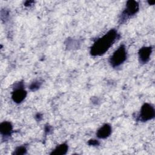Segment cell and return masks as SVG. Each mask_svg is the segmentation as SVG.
Masks as SVG:
<instances>
[{"instance_id": "6da1fadb", "label": "cell", "mask_w": 155, "mask_h": 155, "mask_svg": "<svg viewBox=\"0 0 155 155\" xmlns=\"http://www.w3.org/2000/svg\"><path fill=\"white\" fill-rule=\"evenodd\" d=\"M119 38L117 31L115 29H111L94 42L90 49L91 55L97 56L105 54Z\"/></svg>"}, {"instance_id": "7a4b0ae2", "label": "cell", "mask_w": 155, "mask_h": 155, "mask_svg": "<svg viewBox=\"0 0 155 155\" xmlns=\"http://www.w3.org/2000/svg\"><path fill=\"white\" fill-rule=\"evenodd\" d=\"M127 57L126 48L124 45H121L111 56L109 62L113 67H117L125 61Z\"/></svg>"}, {"instance_id": "3957f363", "label": "cell", "mask_w": 155, "mask_h": 155, "mask_svg": "<svg viewBox=\"0 0 155 155\" xmlns=\"http://www.w3.org/2000/svg\"><path fill=\"white\" fill-rule=\"evenodd\" d=\"M139 8V5L137 1H128L126 4V7L124 12L120 15L119 18V22L120 23L124 22L131 16L134 15Z\"/></svg>"}, {"instance_id": "277c9868", "label": "cell", "mask_w": 155, "mask_h": 155, "mask_svg": "<svg viewBox=\"0 0 155 155\" xmlns=\"http://www.w3.org/2000/svg\"><path fill=\"white\" fill-rule=\"evenodd\" d=\"M154 116L155 111L153 105L148 103H145L141 107L138 118L140 121L146 122L153 119Z\"/></svg>"}, {"instance_id": "5b68a950", "label": "cell", "mask_w": 155, "mask_h": 155, "mask_svg": "<svg viewBox=\"0 0 155 155\" xmlns=\"http://www.w3.org/2000/svg\"><path fill=\"white\" fill-rule=\"evenodd\" d=\"M27 96V91L24 89L23 82H18L13 88L12 94V100L16 104L22 102Z\"/></svg>"}, {"instance_id": "8992f818", "label": "cell", "mask_w": 155, "mask_h": 155, "mask_svg": "<svg viewBox=\"0 0 155 155\" xmlns=\"http://www.w3.org/2000/svg\"><path fill=\"white\" fill-rule=\"evenodd\" d=\"M152 47H143L139 51V62L142 64H146L148 62L150 58V56L152 53Z\"/></svg>"}, {"instance_id": "52a82bcc", "label": "cell", "mask_w": 155, "mask_h": 155, "mask_svg": "<svg viewBox=\"0 0 155 155\" xmlns=\"http://www.w3.org/2000/svg\"><path fill=\"white\" fill-rule=\"evenodd\" d=\"M111 127L108 124L102 125L96 132V136L99 139H106L111 133Z\"/></svg>"}, {"instance_id": "ba28073f", "label": "cell", "mask_w": 155, "mask_h": 155, "mask_svg": "<svg viewBox=\"0 0 155 155\" xmlns=\"http://www.w3.org/2000/svg\"><path fill=\"white\" fill-rule=\"evenodd\" d=\"M0 132L3 137H7L11 136L13 132L12 124L8 121H4L0 124Z\"/></svg>"}, {"instance_id": "9c48e42d", "label": "cell", "mask_w": 155, "mask_h": 155, "mask_svg": "<svg viewBox=\"0 0 155 155\" xmlns=\"http://www.w3.org/2000/svg\"><path fill=\"white\" fill-rule=\"evenodd\" d=\"M68 146L67 143H62L56 147L54 150L50 153V154H55V155H64L67 153L68 151Z\"/></svg>"}, {"instance_id": "30bf717a", "label": "cell", "mask_w": 155, "mask_h": 155, "mask_svg": "<svg viewBox=\"0 0 155 155\" xmlns=\"http://www.w3.org/2000/svg\"><path fill=\"white\" fill-rule=\"evenodd\" d=\"M27 153V149L24 146H20L18 147L14 151L13 154L16 155H22L25 154Z\"/></svg>"}, {"instance_id": "8fae6325", "label": "cell", "mask_w": 155, "mask_h": 155, "mask_svg": "<svg viewBox=\"0 0 155 155\" xmlns=\"http://www.w3.org/2000/svg\"><path fill=\"white\" fill-rule=\"evenodd\" d=\"M41 84L42 82H41L40 81H35L33 82H32L30 87H29V88L30 90L31 91H36L37 90L38 88H39V87H41Z\"/></svg>"}, {"instance_id": "7c38bea8", "label": "cell", "mask_w": 155, "mask_h": 155, "mask_svg": "<svg viewBox=\"0 0 155 155\" xmlns=\"http://www.w3.org/2000/svg\"><path fill=\"white\" fill-rule=\"evenodd\" d=\"M88 144L89 145H91V146H97L99 145V142L95 139H90L88 142Z\"/></svg>"}, {"instance_id": "4fadbf2b", "label": "cell", "mask_w": 155, "mask_h": 155, "mask_svg": "<svg viewBox=\"0 0 155 155\" xmlns=\"http://www.w3.org/2000/svg\"><path fill=\"white\" fill-rule=\"evenodd\" d=\"M51 131V127H50V126H46L45 127V131L46 132V133H49L50 131Z\"/></svg>"}, {"instance_id": "5bb4252c", "label": "cell", "mask_w": 155, "mask_h": 155, "mask_svg": "<svg viewBox=\"0 0 155 155\" xmlns=\"http://www.w3.org/2000/svg\"><path fill=\"white\" fill-rule=\"evenodd\" d=\"M33 1H26L25 3V6H30L31 5V3H33Z\"/></svg>"}, {"instance_id": "9a60e30c", "label": "cell", "mask_w": 155, "mask_h": 155, "mask_svg": "<svg viewBox=\"0 0 155 155\" xmlns=\"http://www.w3.org/2000/svg\"><path fill=\"white\" fill-rule=\"evenodd\" d=\"M148 2L150 5H154V4L155 3V1H148Z\"/></svg>"}, {"instance_id": "2e32d148", "label": "cell", "mask_w": 155, "mask_h": 155, "mask_svg": "<svg viewBox=\"0 0 155 155\" xmlns=\"http://www.w3.org/2000/svg\"><path fill=\"white\" fill-rule=\"evenodd\" d=\"M36 117H38V120H41V118L42 117V116L40 115V114H38L36 115Z\"/></svg>"}]
</instances>
